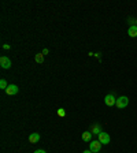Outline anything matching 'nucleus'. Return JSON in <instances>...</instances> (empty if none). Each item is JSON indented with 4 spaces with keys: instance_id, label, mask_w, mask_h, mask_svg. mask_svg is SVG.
<instances>
[{
    "instance_id": "f257e3e1",
    "label": "nucleus",
    "mask_w": 137,
    "mask_h": 153,
    "mask_svg": "<svg viewBox=\"0 0 137 153\" xmlns=\"http://www.w3.org/2000/svg\"><path fill=\"white\" fill-rule=\"evenodd\" d=\"M117 107H118L119 110H124L126 108L128 105H129V97H126V96H121V97L117 98Z\"/></svg>"
},
{
    "instance_id": "f03ea898",
    "label": "nucleus",
    "mask_w": 137,
    "mask_h": 153,
    "mask_svg": "<svg viewBox=\"0 0 137 153\" xmlns=\"http://www.w3.org/2000/svg\"><path fill=\"white\" fill-rule=\"evenodd\" d=\"M101 149V144L100 141H91L89 142V150L93 153H99Z\"/></svg>"
},
{
    "instance_id": "7ed1b4c3",
    "label": "nucleus",
    "mask_w": 137,
    "mask_h": 153,
    "mask_svg": "<svg viewBox=\"0 0 137 153\" xmlns=\"http://www.w3.org/2000/svg\"><path fill=\"white\" fill-rule=\"evenodd\" d=\"M97 141H100V144L103 145H107V144H110V135L107 134V133H104V131H101L99 135H97Z\"/></svg>"
},
{
    "instance_id": "20e7f679",
    "label": "nucleus",
    "mask_w": 137,
    "mask_h": 153,
    "mask_svg": "<svg viewBox=\"0 0 137 153\" xmlns=\"http://www.w3.org/2000/svg\"><path fill=\"white\" fill-rule=\"evenodd\" d=\"M104 103H106V105H108V107H112V105L117 104V97H115L114 94H107L106 97H104Z\"/></svg>"
},
{
    "instance_id": "39448f33",
    "label": "nucleus",
    "mask_w": 137,
    "mask_h": 153,
    "mask_svg": "<svg viewBox=\"0 0 137 153\" xmlns=\"http://www.w3.org/2000/svg\"><path fill=\"white\" fill-rule=\"evenodd\" d=\"M0 66L3 68H6V70H8V68L11 67V60L7 56H1L0 57Z\"/></svg>"
},
{
    "instance_id": "423d86ee",
    "label": "nucleus",
    "mask_w": 137,
    "mask_h": 153,
    "mask_svg": "<svg viewBox=\"0 0 137 153\" xmlns=\"http://www.w3.org/2000/svg\"><path fill=\"white\" fill-rule=\"evenodd\" d=\"M18 90H19V88L13 84V85H8V88L6 89V93L8 94V96H14V94L18 93Z\"/></svg>"
},
{
    "instance_id": "0eeeda50",
    "label": "nucleus",
    "mask_w": 137,
    "mask_h": 153,
    "mask_svg": "<svg viewBox=\"0 0 137 153\" xmlns=\"http://www.w3.org/2000/svg\"><path fill=\"white\" fill-rule=\"evenodd\" d=\"M38 141H40V134L38 133H32L29 135V142L30 144H37Z\"/></svg>"
},
{
    "instance_id": "6e6552de",
    "label": "nucleus",
    "mask_w": 137,
    "mask_h": 153,
    "mask_svg": "<svg viewBox=\"0 0 137 153\" xmlns=\"http://www.w3.org/2000/svg\"><path fill=\"white\" fill-rule=\"evenodd\" d=\"M128 34H129V37H137V26L136 25L129 26V29H128Z\"/></svg>"
},
{
    "instance_id": "1a4fd4ad",
    "label": "nucleus",
    "mask_w": 137,
    "mask_h": 153,
    "mask_svg": "<svg viewBox=\"0 0 137 153\" xmlns=\"http://www.w3.org/2000/svg\"><path fill=\"white\" fill-rule=\"evenodd\" d=\"M81 138H82V141L91 142V140H92V133H91V131H84L81 135Z\"/></svg>"
},
{
    "instance_id": "9d476101",
    "label": "nucleus",
    "mask_w": 137,
    "mask_h": 153,
    "mask_svg": "<svg viewBox=\"0 0 137 153\" xmlns=\"http://www.w3.org/2000/svg\"><path fill=\"white\" fill-rule=\"evenodd\" d=\"M91 133H92V134L99 135L100 133H101V130H100V124H93V126H92V129H91Z\"/></svg>"
},
{
    "instance_id": "9b49d317",
    "label": "nucleus",
    "mask_w": 137,
    "mask_h": 153,
    "mask_svg": "<svg viewBox=\"0 0 137 153\" xmlns=\"http://www.w3.org/2000/svg\"><path fill=\"white\" fill-rule=\"evenodd\" d=\"M34 60H36V63L41 64V63L44 61V55H43V53H37V55L34 56Z\"/></svg>"
},
{
    "instance_id": "f8f14e48",
    "label": "nucleus",
    "mask_w": 137,
    "mask_h": 153,
    "mask_svg": "<svg viewBox=\"0 0 137 153\" xmlns=\"http://www.w3.org/2000/svg\"><path fill=\"white\" fill-rule=\"evenodd\" d=\"M0 88H1L3 90H6L7 88H8V85H7V81H6V80H1V81H0Z\"/></svg>"
},
{
    "instance_id": "ddd939ff",
    "label": "nucleus",
    "mask_w": 137,
    "mask_h": 153,
    "mask_svg": "<svg viewBox=\"0 0 137 153\" xmlns=\"http://www.w3.org/2000/svg\"><path fill=\"white\" fill-rule=\"evenodd\" d=\"M58 116L64 118V116H66V111L63 110V108H59V110H58Z\"/></svg>"
},
{
    "instance_id": "4468645a",
    "label": "nucleus",
    "mask_w": 137,
    "mask_h": 153,
    "mask_svg": "<svg viewBox=\"0 0 137 153\" xmlns=\"http://www.w3.org/2000/svg\"><path fill=\"white\" fill-rule=\"evenodd\" d=\"M134 22H136V21H134L133 18H129V19H128V23L130 25V26H133V23H134Z\"/></svg>"
},
{
    "instance_id": "2eb2a0df",
    "label": "nucleus",
    "mask_w": 137,
    "mask_h": 153,
    "mask_svg": "<svg viewBox=\"0 0 137 153\" xmlns=\"http://www.w3.org/2000/svg\"><path fill=\"white\" fill-rule=\"evenodd\" d=\"M34 153H47V152H45V150H43V149H37Z\"/></svg>"
},
{
    "instance_id": "dca6fc26",
    "label": "nucleus",
    "mask_w": 137,
    "mask_h": 153,
    "mask_svg": "<svg viewBox=\"0 0 137 153\" xmlns=\"http://www.w3.org/2000/svg\"><path fill=\"white\" fill-rule=\"evenodd\" d=\"M10 48H11V47H10L8 44H4V45H3V49H10Z\"/></svg>"
},
{
    "instance_id": "f3484780",
    "label": "nucleus",
    "mask_w": 137,
    "mask_h": 153,
    "mask_svg": "<svg viewBox=\"0 0 137 153\" xmlns=\"http://www.w3.org/2000/svg\"><path fill=\"white\" fill-rule=\"evenodd\" d=\"M41 53H43V55H48V49H47V48L43 49V52H41Z\"/></svg>"
},
{
    "instance_id": "a211bd4d",
    "label": "nucleus",
    "mask_w": 137,
    "mask_h": 153,
    "mask_svg": "<svg viewBox=\"0 0 137 153\" xmlns=\"http://www.w3.org/2000/svg\"><path fill=\"white\" fill-rule=\"evenodd\" d=\"M82 153H93V152H91V150L88 149V150H84V152H82Z\"/></svg>"
},
{
    "instance_id": "6ab92c4d",
    "label": "nucleus",
    "mask_w": 137,
    "mask_h": 153,
    "mask_svg": "<svg viewBox=\"0 0 137 153\" xmlns=\"http://www.w3.org/2000/svg\"><path fill=\"white\" fill-rule=\"evenodd\" d=\"M136 26H137V18H136Z\"/></svg>"
}]
</instances>
